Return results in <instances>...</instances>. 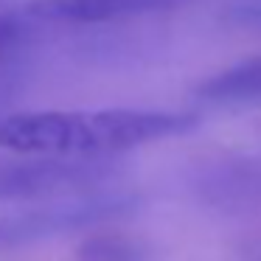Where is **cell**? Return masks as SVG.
<instances>
[{"label": "cell", "instance_id": "1", "mask_svg": "<svg viewBox=\"0 0 261 261\" xmlns=\"http://www.w3.org/2000/svg\"><path fill=\"white\" fill-rule=\"evenodd\" d=\"M194 113L169 110H48L0 115V149L14 154L113 158L197 126Z\"/></svg>", "mask_w": 261, "mask_h": 261}, {"label": "cell", "instance_id": "2", "mask_svg": "<svg viewBox=\"0 0 261 261\" xmlns=\"http://www.w3.org/2000/svg\"><path fill=\"white\" fill-rule=\"evenodd\" d=\"M113 174L107 158H57L17 154L0 160V202L51 199L59 194L85 191Z\"/></svg>", "mask_w": 261, "mask_h": 261}, {"label": "cell", "instance_id": "3", "mask_svg": "<svg viewBox=\"0 0 261 261\" xmlns=\"http://www.w3.org/2000/svg\"><path fill=\"white\" fill-rule=\"evenodd\" d=\"M126 208H132L129 197L96 194V197L59 199V202H51L45 208L3 216L0 219V250L23 242H34V239H42V236H54V233H62V230H73V227H82L87 222L115 216Z\"/></svg>", "mask_w": 261, "mask_h": 261}, {"label": "cell", "instance_id": "4", "mask_svg": "<svg viewBox=\"0 0 261 261\" xmlns=\"http://www.w3.org/2000/svg\"><path fill=\"white\" fill-rule=\"evenodd\" d=\"M188 0H42L37 3L34 14L45 23H115V20L143 17L152 12L182 6Z\"/></svg>", "mask_w": 261, "mask_h": 261}, {"label": "cell", "instance_id": "5", "mask_svg": "<svg viewBox=\"0 0 261 261\" xmlns=\"http://www.w3.org/2000/svg\"><path fill=\"white\" fill-rule=\"evenodd\" d=\"M197 96L208 104H261V57H250L199 82Z\"/></svg>", "mask_w": 261, "mask_h": 261}, {"label": "cell", "instance_id": "6", "mask_svg": "<svg viewBox=\"0 0 261 261\" xmlns=\"http://www.w3.org/2000/svg\"><path fill=\"white\" fill-rule=\"evenodd\" d=\"M45 20L34 9H0V59L17 57L42 31Z\"/></svg>", "mask_w": 261, "mask_h": 261}, {"label": "cell", "instance_id": "7", "mask_svg": "<svg viewBox=\"0 0 261 261\" xmlns=\"http://www.w3.org/2000/svg\"><path fill=\"white\" fill-rule=\"evenodd\" d=\"M79 261H149V253L135 242L118 236L90 239L79 247Z\"/></svg>", "mask_w": 261, "mask_h": 261}, {"label": "cell", "instance_id": "8", "mask_svg": "<svg viewBox=\"0 0 261 261\" xmlns=\"http://www.w3.org/2000/svg\"><path fill=\"white\" fill-rule=\"evenodd\" d=\"M227 20L247 29H261V0H236L227 12Z\"/></svg>", "mask_w": 261, "mask_h": 261}, {"label": "cell", "instance_id": "9", "mask_svg": "<svg viewBox=\"0 0 261 261\" xmlns=\"http://www.w3.org/2000/svg\"><path fill=\"white\" fill-rule=\"evenodd\" d=\"M20 93V70L12 65V59H0V107L14 101Z\"/></svg>", "mask_w": 261, "mask_h": 261}]
</instances>
